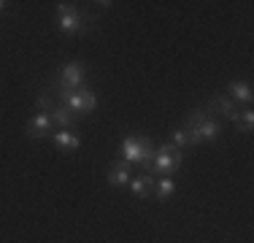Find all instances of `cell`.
Listing matches in <instances>:
<instances>
[{
    "instance_id": "cell-4",
    "label": "cell",
    "mask_w": 254,
    "mask_h": 243,
    "mask_svg": "<svg viewBox=\"0 0 254 243\" xmlns=\"http://www.w3.org/2000/svg\"><path fill=\"white\" fill-rule=\"evenodd\" d=\"M63 100L70 114H89L98 108V97H95V92L89 87H81L76 92H63Z\"/></svg>"
},
{
    "instance_id": "cell-3",
    "label": "cell",
    "mask_w": 254,
    "mask_h": 243,
    "mask_svg": "<svg viewBox=\"0 0 254 243\" xmlns=\"http://www.w3.org/2000/svg\"><path fill=\"white\" fill-rule=\"evenodd\" d=\"M181 151L176 149L173 143H162L154 149V157H152V170L157 176H173L176 170L181 168Z\"/></svg>"
},
{
    "instance_id": "cell-17",
    "label": "cell",
    "mask_w": 254,
    "mask_h": 243,
    "mask_svg": "<svg viewBox=\"0 0 254 243\" xmlns=\"http://www.w3.org/2000/svg\"><path fill=\"white\" fill-rule=\"evenodd\" d=\"M52 108H54V106H52V97H49V95H41V97H38V111H41V114H52Z\"/></svg>"
},
{
    "instance_id": "cell-9",
    "label": "cell",
    "mask_w": 254,
    "mask_h": 243,
    "mask_svg": "<svg viewBox=\"0 0 254 243\" xmlns=\"http://www.w3.org/2000/svg\"><path fill=\"white\" fill-rule=\"evenodd\" d=\"M205 111H219L222 114V117H227L230 122H235V117H238V106H235V103L233 100H230V97H214V100H211L208 103V108H205Z\"/></svg>"
},
{
    "instance_id": "cell-1",
    "label": "cell",
    "mask_w": 254,
    "mask_h": 243,
    "mask_svg": "<svg viewBox=\"0 0 254 243\" xmlns=\"http://www.w3.org/2000/svg\"><path fill=\"white\" fill-rule=\"evenodd\" d=\"M184 130H187V135H190V143H192V146H197V143H211V141H216V138L222 135V124L211 119L205 108L190 111Z\"/></svg>"
},
{
    "instance_id": "cell-14",
    "label": "cell",
    "mask_w": 254,
    "mask_h": 243,
    "mask_svg": "<svg viewBox=\"0 0 254 243\" xmlns=\"http://www.w3.org/2000/svg\"><path fill=\"white\" fill-rule=\"evenodd\" d=\"M173 192H176V181H173L171 176H162V179L154 181V194H157V200H168Z\"/></svg>"
},
{
    "instance_id": "cell-5",
    "label": "cell",
    "mask_w": 254,
    "mask_h": 243,
    "mask_svg": "<svg viewBox=\"0 0 254 243\" xmlns=\"http://www.w3.org/2000/svg\"><path fill=\"white\" fill-rule=\"evenodd\" d=\"M57 27L65 35L78 33L81 30V14H78V8H73L70 3H60L57 5Z\"/></svg>"
},
{
    "instance_id": "cell-18",
    "label": "cell",
    "mask_w": 254,
    "mask_h": 243,
    "mask_svg": "<svg viewBox=\"0 0 254 243\" xmlns=\"http://www.w3.org/2000/svg\"><path fill=\"white\" fill-rule=\"evenodd\" d=\"M3 11H5V3H3V0H0V14H3Z\"/></svg>"
},
{
    "instance_id": "cell-8",
    "label": "cell",
    "mask_w": 254,
    "mask_h": 243,
    "mask_svg": "<svg viewBox=\"0 0 254 243\" xmlns=\"http://www.w3.org/2000/svg\"><path fill=\"white\" fill-rule=\"evenodd\" d=\"M106 179H108V184L111 186H127L130 184V168H127V162H117V165H111L108 168V173H106Z\"/></svg>"
},
{
    "instance_id": "cell-10",
    "label": "cell",
    "mask_w": 254,
    "mask_h": 243,
    "mask_svg": "<svg viewBox=\"0 0 254 243\" xmlns=\"http://www.w3.org/2000/svg\"><path fill=\"white\" fill-rule=\"evenodd\" d=\"M52 138H54V143H57V149H65V151H76L78 146H81V138H78L73 130H57Z\"/></svg>"
},
{
    "instance_id": "cell-11",
    "label": "cell",
    "mask_w": 254,
    "mask_h": 243,
    "mask_svg": "<svg viewBox=\"0 0 254 243\" xmlns=\"http://www.w3.org/2000/svg\"><path fill=\"white\" fill-rule=\"evenodd\" d=\"M227 92H230V100L233 103H252V87L246 81H230V87H227Z\"/></svg>"
},
{
    "instance_id": "cell-2",
    "label": "cell",
    "mask_w": 254,
    "mask_h": 243,
    "mask_svg": "<svg viewBox=\"0 0 254 243\" xmlns=\"http://www.w3.org/2000/svg\"><path fill=\"white\" fill-rule=\"evenodd\" d=\"M152 157H154V146L152 141H146V138H125L122 141V160L125 162H135V165H143V168H152Z\"/></svg>"
},
{
    "instance_id": "cell-16",
    "label": "cell",
    "mask_w": 254,
    "mask_h": 243,
    "mask_svg": "<svg viewBox=\"0 0 254 243\" xmlns=\"http://www.w3.org/2000/svg\"><path fill=\"white\" fill-rule=\"evenodd\" d=\"M173 146H176V149H184V146H190V135H187L184 127L173 132Z\"/></svg>"
},
{
    "instance_id": "cell-13",
    "label": "cell",
    "mask_w": 254,
    "mask_h": 243,
    "mask_svg": "<svg viewBox=\"0 0 254 243\" xmlns=\"http://www.w3.org/2000/svg\"><path fill=\"white\" fill-rule=\"evenodd\" d=\"M154 186V179L152 176H135V179H130V189L135 197H146L149 189Z\"/></svg>"
},
{
    "instance_id": "cell-15",
    "label": "cell",
    "mask_w": 254,
    "mask_h": 243,
    "mask_svg": "<svg viewBox=\"0 0 254 243\" xmlns=\"http://www.w3.org/2000/svg\"><path fill=\"white\" fill-rule=\"evenodd\" d=\"M235 127H238V132H252L254 127V111H241L238 117H235Z\"/></svg>"
},
{
    "instance_id": "cell-7",
    "label": "cell",
    "mask_w": 254,
    "mask_h": 243,
    "mask_svg": "<svg viewBox=\"0 0 254 243\" xmlns=\"http://www.w3.org/2000/svg\"><path fill=\"white\" fill-rule=\"evenodd\" d=\"M49 130H52V117L49 114H35L33 119H30V124H27V135L30 138H44V135H49Z\"/></svg>"
},
{
    "instance_id": "cell-6",
    "label": "cell",
    "mask_w": 254,
    "mask_h": 243,
    "mask_svg": "<svg viewBox=\"0 0 254 243\" xmlns=\"http://www.w3.org/2000/svg\"><path fill=\"white\" fill-rule=\"evenodd\" d=\"M60 84L63 92H76L84 87V65L81 62H65L60 68Z\"/></svg>"
},
{
    "instance_id": "cell-12",
    "label": "cell",
    "mask_w": 254,
    "mask_h": 243,
    "mask_svg": "<svg viewBox=\"0 0 254 243\" xmlns=\"http://www.w3.org/2000/svg\"><path fill=\"white\" fill-rule=\"evenodd\" d=\"M49 117H52L54 124H60V130H70V124H73V114H70L65 106H54Z\"/></svg>"
}]
</instances>
